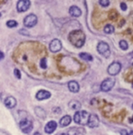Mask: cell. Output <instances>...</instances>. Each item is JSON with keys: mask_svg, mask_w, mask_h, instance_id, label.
Returning a JSON list of instances; mask_svg holds the SVG:
<instances>
[{"mask_svg": "<svg viewBox=\"0 0 133 135\" xmlns=\"http://www.w3.org/2000/svg\"><path fill=\"white\" fill-rule=\"evenodd\" d=\"M132 108H133V104H132Z\"/></svg>", "mask_w": 133, "mask_h": 135, "instance_id": "f546056e", "label": "cell"}, {"mask_svg": "<svg viewBox=\"0 0 133 135\" xmlns=\"http://www.w3.org/2000/svg\"><path fill=\"white\" fill-rule=\"evenodd\" d=\"M14 75L16 76V78H18V79H20V78H21V74H20V71H19V70H17V69H14Z\"/></svg>", "mask_w": 133, "mask_h": 135, "instance_id": "603a6c76", "label": "cell"}, {"mask_svg": "<svg viewBox=\"0 0 133 135\" xmlns=\"http://www.w3.org/2000/svg\"><path fill=\"white\" fill-rule=\"evenodd\" d=\"M100 5L101 6V7H108L110 4V1L109 0H101V1L99 2Z\"/></svg>", "mask_w": 133, "mask_h": 135, "instance_id": "7402d4cb", "label": "cell"}, {"mask_svg": "<svg viewBox=\"0 0 133 135\" xmlns=\"http://www.w3.org/2000/svg\"><path fill=\"white\" fill-rule=\"evenodd\" d=\"M69 41L75 47H82L85 42V35L82 30H74L70 33Z\"/></svg>", "mask_w": 133, "mask_h": 135, "instance_id": "6da1fadb", "label": "cell"}, {"mask_svg": "<svg viewBox=\"0 0 133 135\" xmlns=\"http://www.w3.org/2000/svg\"><path fill=\"white\" fill-rule=\"evenodd\" d=\"M37 24V16L34 14L28 15L24 20V25L26 27H33Z\"/></svg>", "mask_w": 133, "mask_h": 135, "instance_id": "52a82bcc", "label": "cell"}, {"mask_svg": "<svg viewBox=\"0 0 133 135\" xmlns=\"http://www.w3.org/2000/svg\"><path fill=\"white\" fill-rule=\"evenodd\" d=\"M19 125H20V129H21V131L23 132H24V133H29V132H30L31 131H32V129H33L32 122H31L30 120H28V119L21 120Z\"/></svg>", "mask_w": 133, "mask_h": 135, "instance_id": "277c9868", "label": "cell"}, {"mask_svg": "<svg viewBox=\"0 0 133 135\" xmlns=\"http://www.w3.org/2000/svg\"><path fill=\"white\" fill-rule=\"evenodd\" d=\"M115 84V79L114 78H108L103 81L101 84V89L103 92H109L112 89V87Z\"/></svg>", "mask_w": 133, "mask_h": 135, "instance_id": "5b68a950", "label": "cell"}, {"mask_svg": "<svg viewBox=\"0 0 133 135\" xmlns=\"http://www.w3.org/2000/svg\"><path fill=\"white\" fill-rule=\"evenodd\" d=\"M34 135H41V134L39 133V132H35V133Z\"/></svg>", "mask_w": 133, "mask_h": 135, "instance_id": "83f0119b", "label": "cell"}, {"mask_svg": "<svg viewBox=\"0 0 133 135\" xmlns=\"http://www.w3.org/2000/svg\"><path fill=\"white\" fill-rule=\"evenodd\" d=\"M3 58H4V54L2 53V52H0V61H1Z\"/></svg>", "mask_w": 133, "mask_h": 135, "instance_id": "d4e9b609", "label": "cell"}, {"mask_svg": "<svg viewBox=\"0 0 133 135\" xmlns=\"http://www.w3.org/2000/svg\"><path fill=\"white\" fill-rule=\"evenodd\" d=\"M35 97H36V99L39 100V101L46 100L51 97V93L48 92V91H45V90H40L39 92H37Z\"/></svg>", "mask_w": 133, "mask_h": 135, "instance_id": "8fae6325", "label": "cell"}, {"mask_svg": "<svg viewBox=\"0 0 133 135\" xmlns=\"http://www.w3.org/2000/svg\"><path fill=\"white\" fill-rule=\"evenodd\" d=\"M120 48H121L122 50H127V49H128V47H129V45H128V43H127L125 40H121L120 42Z\"/></svg>", "mask_w": 133, "mask_h": 135, "instance_id": "44dd1931", "label": "cell"}, {"mask_svg": "<svg viewBox=\"0 0 133 135\" xmlns=\"http://www.w3.org/2000/svg\"><path fill=\"white\" fill-rule=\"evenodd\" d=\"M69 13L73 17H79L82 15V10L78 7H76V6H72L69 9Z\"/></svg>", "mask_w": 133, "mask_h": 135, "instance_id": "5bb4252c", "label": "cell"}, {"mask_svg": "<svg viewBox=\"0 0 133 135\" xmlns=\"http://www.w3.org/2000/svg\"><path fill=\"white\" fill-rule=\"evenodd\" d=\"M71 122H72L71 116L65 115V116H63V118H61V120H60V125H61L62 127H66V126H68L71 123Z\"/></svg>", "mask_w": 133, "mask_h": 135, "instance_id": "2e32d148", "label": "cell"}, {"mask_svg": "<svg viewBox=\"0 0 133 135\" xmlns=\"http://www.w3.org/2000/svg\"><path fill=\"white\" fill-rule=\"evenodd\" d=\"M103 30H104V32L106 34H111V33L114 32V27L111 26V25H107Z\"/></svg>", "mask_w": 133, "mask_h": 135, "instance_id": "d6986e66", "label": "cell"}, {"mask_svg": "<svg viewBox=\"0 0 133 135\" xmlns=\"http://www.w3.org/2000/svg\"><path fill=\"white\" fill-rule=\"evenodd\" d=\"M97 50L104 57H109L110 55H111V50H110L109 45L105 42H100L97 45Z\"/></svg>", "mask_w": 133, "mask_h": 135, "instance_id": "3957f363", "label": "cell"}, {"mask_svg": "<svg viewBox=\"0 0 133 135\" xmlns=\"http://www.w3.org/2000/svg\"><path fill=\"white\" fill-rule=\"evenodd\" d=\"M80 57L82 58V59L85 60V61H88V62L92 61V56H91V55H89V54H87V53H81L80 54Z\"/></svg>", "mask_w": 133, "mask_h": 135, "instance_id": "ac0fdd59", "label": "cell"}, {"mask_svg": "<svg viewBox=\"0 0 133 135\" xmlns=\"http://www.w3.org/2000/svg\"><path fill=\"white\" fill-rule=\"evenodd\" d=\"M120 70H121V64H120V63L114 62V63L110 64L107 71L110 75H116V74H118L120 72Z\"/></svg>", "mask_w": 133, "mask_h": 135, "instance_id": "8992f818", "label": "cell"}, {"mask_svg": "<svg viewBox=\"0 0 133 135\" xmlns=\"http://www.w3.org/2000/svg\"><path fill=\"white\" fill-rule=\"evenodd\" d=\"M56 127H57V123H56V122L51 121V122H49L46 125H45V132H46V133L51 134L55 131Z\"/></svg>", "mask_w": 133, "mask_h": 135, "instance_id": "7c38bea8", "label": "cell"}, {"mask_svg": "<svg viewBox=\"0 0 133 135\" xmlns=\"http://www.w3.org/2000/svg\"><path fill=\"white\" fill-rule=\"evenodd\" d=\"M99 122H100V120L98 118V116L95 115V114H90L89 116V119H88V126L90 128H96L99 126Z\"/></svg>", "mask_w": 133, "mask_h": 135, "instance_id": "30bf717a", "label": "cell"}, {"mask_svg": "<svg viewBox=\"0 0 133 135\" xmlns=\"http://www.w3.org/2000/svg\"><path fill=\"white\" fill-rule=\"evenodd\" d=\"M49 49L52 53H57L62 49V43L58 39H53L49 45Z\"/></svg>", "mask_w": 133, "mask_h": 135, "instance_id": "9c48e42d", "label": "cell"}, {"mask_svg": "<svg viewBox=\"0 0 133 135\" xmlns=\"http://www.w3.org/2000/svg\"><path fill=\"white\" fill-rule=\"evenodd\" d=\"M89 116H90V114L87 113V112L78 111L74 114L73 120L76 123L81 124V125H85V124H87V122H88Z\"/></svg>", "mask_w": 133, "mask_h": 135, "instance_id": "7a4b0ae2", "label": "cell"}, {"mask_svg": "<svg viewBox=\"0 0 133 135\" xmlns=\"http://www.w3.org/2000/svg\"><path fill=\"white\" fill-rule=\"evenodd\" d=\"M68 88L72 93H78L80 90V85L75 81H71L68 83Z\"/></svg>", "mask_w": 133, "mask_h": 135, "instance_id": "9a60e30c", "label": "cell"}, {"mask_svg": "<svg viewBox=\"0 0 133 135\" xmlns=\"http://www.w3.org/2000/svg\"><path fill=\"white\" fill-rule=\"evenodd\" d=\"M5 105L9 109H12V108L16 107V98H14L13 96H8L6 98L5 100Z\"/></svg>", "mask_w": 133, "mask_h": 135, "instance_id": "4fadbf2b", "label": "cell"}, {"mask_svg": "<svg viewBox=\"0 0 133 135\" xmlns=\"http://www.w3.org/2000/svg\"><path fill=\"white\" fill-rule=\"evenodd\" d=\"M127 135H133V131H132V132H130V133H128Z\"/></svg>", "mask_w": 133, "mask_h": 135, "instance_id": "4316f807", "label": "cell"}, {"mask_svg": "<svg viewBox=\"0 0 133 135\" xmlns=\"http://www.w3.org/2000/svg\"><path fill=\"white\" fill-rule=\"evenodd\" d=\"M7 26L10 28L16 27V26H17V22L14 21V20H9V21L7 22Z\"/></svg>", "mask_w": 133, "mask_h": 135, "instance_id": "ffe728a7", "label": "cell"}, {"mask_svg": "<svg viewBox=\"0 0 133 135\" xmlns=\"http://www.w3.org/2000/svg\"><path fill=\"white\" fill-rule=\"evenodd\" d=\"M0 16H1V15H0Z\"/></svg>", "mask_w": 133, "mask_h": 135, "instance_id": "4dcf8cb0", "label": "cell"}, {"mask_svg": "<svg viewBox=\"0 0 133 135\" xmlns=\"http://www.w3.org/2000/svg\"><path fill=\"white\" fill-rule=\"evenodd\" d=\"M57 135H69V134L65 133V132H62V133H59V134H57Z\"/></svg>", "mask_w": 133, "mask_h": 135, "instance_id": "484cf974", "label": "cell"}, {"mask_svg": "<svg viewBox=\"0 0 133 135\" xmlns=\"http://www.w3.org/2000/svg\"><path fill=\"white\" fill-rule=\"evenodd\" d=\"M30 1L28 0H20L18 1L17 5H16V8H17V11L22 13V12H26V10H28V8L30 7Z\"/></svg>", "mask_w": 133, "mask_h": 135, "instance_id": "ba28073f", "label": "cell"}, {"mask_svg": "<svg viewBox=\"0 0 133 135\" xmlns=\"http://www.w3.org/2000/svg\"><path fill=\"white\" fill-rule=\"evenodd\" d=\"M120 7H121V9L123 10V11H126L127 10V6L125 3H121L120 4Z\"/></svg>", "mask_w": 133, "mask_h": 135, "instance_id": "cb8c5ba5", "label": "cell"}, {"mask_svg": "<svg viewBox=\"0 0 133 135\" xmlns=\"http://www.w3.org/2000/svg\"><path fill=\"white\" fill-rule=\"evenodd\" d=\"M81 103L78 101H72L69 103V107L72 110H79L81 108Z\"/></svg>", "mask_w": 133, "mask_h": 135, "instance_id": "e0dca14e", "label": "cell"}, {"mask_svg": "<svg viewBox=\"0 0 133 135\" xmlns=\"http://www.w3.org/2000/svg\"><path fill=\"white\" fill-rule=\"evenodd\" d=\"M130 121H131V122H133V118H132V120H130Z\"/></svg>", "mask_w": 133, "mask_h": 135, "instance_id": "f1b7e54d", "label": "cell"}]
</instances>
